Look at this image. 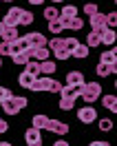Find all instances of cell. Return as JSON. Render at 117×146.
I'll return each instance as SVG.
<instances>
[{
	"mask_svg": "<svg viewBox=\"0 0 117 146\" xmlns=\"http://www.w3.org/2000/svg\"><path fill=\"white\" fill-rule=\"evenodd\" d=\"M106 25H108V29H115V25H117V13L113 11V13H106Z\"/></svg>",
	"mask_w": 117,
	"mask_h": 146,
	"instance_id": "33",
	"label": "cell"
},
{
	"mask_svg": "<svg viewBox=\"0 0 117 146\" xmlns=\"http://www.w3.org/2000/svg\"><path fill=\"white\" fill-rule=\"evenodd\" d=\"M60 18H64V20L77 18V7H73V5H66V7H62V11H60Z\"/></svg>",
	"mask_w": 117,
	"mask_h": 146,
	"instance_id": "17",
	"label": "cell"
},
{
	"mask_svg": "<svg viewBox=\"0 0 117 146\" xmlns=\"http://www.w3.org/2000/svg\"><path fill=\"white\" fill-rule=\"evenodd\" d=\"M60 20H62L64 29H71V31H80V29L84 27V20H80V18H71V20H64V18H60Z\"/></svg>",
	"mask_w": 117,
	"mask_h": 146,
	"instance_id": "15",
	"label": "cell"
},
{
	"mask_svg": "<svg viewBox=\"0 0 117 146\" xmlns=\"http://www.w3.org/2000/svg\"><path fill=\"white\" fill-rule=\"evenodd\" d=\"M115 40H117L115 29H106V31L99 33V42H104V44H108V46H115Z\"/></svg>",
	"mask_w": 117,
	"mask_h": 146,
	"instance_id": "12",
	"label": "cell"
},
{
	"mask_svg": "<svg viewBox=\"0 0 117 146\" xmlns=\"http://www.w3.org/2000/svg\"><path fill=\"white\" fill-rule=\"evenodd\" d=\"M86 82L84 80V73L82 71H69L66 73V84H71V86H80L82 89V84Z\"/></svg>",
	"mask_w": 117,
	"mask_h": 146,
	"instance_id": "10",
	"label": "cell"
},
{
	"mask_svg": "<svg viewBox=\"0 0 117 146\" xmlns=\"http://www.w3.org/2000/svg\"><path fill=\"white\" fill-rule=\"evenodd\" d=\"M110 73H117V66L113 64V66H108V64H97V75L99 78H106V75H110Z\"/></svg>",
	"mask_w": 117,
	"mask_h": 146,
	"instance_id": "20",
	"label": "cell"
},
{
	"mask_svg": "<svg viewBox=\"0 0 117 146\" xmlns=\"http://www.w3.org/2000/svg\"><path fill=\"white\" fill-rule=\"evenodd\" d=\"M49 75V73H55V62L51 60H44V62H40V75Z\"/></svg>",
	"mask_w": 117,
	"mask_h": 146,
	"instance_id": "25",
	"label": "cell"
},
{
	"mask_svg": "<svg viewBox=\"0 0 117 146\" xmlns=\"http://www.w3.org/2000/svg\"><path fill=\"white\" fill-rule=\"evenodd\" d=\"M53 146H69V142H64V139H58Z\"/></svg>",
	"mask_w": 117,
	"mask_h": 146,
	"instance_id": "41",
	"label": "cell"
},
{
	"mask_svg": "<svg viewBox=\"0 0 117 146\" xmlns=\"http://www.w3.org/2000/svg\"><path fill=\"white\" fill-rule=\"evenodd\" d=\"M5 2H13V0H5Z\"/></svg>",
	"mask_w": 117,
	"mask_h": 146,
	"instance_id": "47",
	"label": "cell"
},
{
	"mask_svg": "<svg viewBox=\"0 0 117 146\" xmlns=\"http://www.w3.org/2000/svg\"><path fill=\"white\" fill-rule=\"evenodd\" d=\"M20 13H22L20 7H11V9L7 11L5 20H2V25H5V27H18L20 25Z\"/></svg>",
	"mask_w": 117,
	"mask_h": 146,
	"instance_id": "5",
	"label": "cell"
},
{
	"mask_svg": "<svg viewBox=\"0 0 117 146\" xmlns=\"http://www.w3.org/2000/svg\"><path fill=\"white\" fill-rule=\"evenodd\" d=\"M11 58H13V62H16V64H22V66H24V64H27L29 60H31V58L27 55V51H20V53L11 55Z\"/></svg>",
	"mask_w": 117,
	"mask_h": 146,
	"instance_id": "27",
	"label": "cell"
},
{
	"mask_svg": "<svg viewBox=\"0 0 117 146\" xmlns=\"http://www.w3.org/2000/svg\"><path fill=\"white\" fill-rule=\"evenodd\" d=\"M60 95H62V98H69V100H77V98H80V86H71V84H66V86H62Z\"/></svg>",
	"mask_w": 117,
	"mask_h": 146,
	"instance_id": "13",
	"label": "cell"
},
{
	"mask_svg": "<svg viewBox=\"0 0 117 146\" xmlns=\"http://www.w3.org/2000/svg\"><path fill=\"white\" fill-rule=\"evenodd\" d=\"M58 16H60V11L55 9V7H46V9H44V18L49 20V22H51V20H55Z\"/></svg>",
	"mask_w": 117,
	"mask_h": 146,
	"instance_id": "29",
	"label": "cell"
},
{
	"mask_svg": "<svg viewBox=\"0 0 117 146\" xmlns=\"http://www.w3.org/2000/svg\"><path fill=\"white\" fill-rule=\"evenodd\" d=\"M46 122H49V117H46V115H42V113H38V115H33V119H31V126L42 131V128L46 126Z\"/></svg>",
	"mask_w": 117,
	"mask_h": 146,
	"instance_id": "22",
	"label": "cell"
},
{
	"mask_svg": "<svg viewBox=\"0 0 117 146\" xmlns=\"http://www.w3.org/2000/svg\"><path fill=\"white\" fill-rule=\"evenodd\" d=\"M84 13H86V16H93V13H97V5H93V2H86V5H84Z\"/></svg>",
	"mask_w": 117,
	"mask_h": 146,
	"instance_id": "34",
	"label": "cell"
},
{
	"mask_svg": "<svg viewBox=\"0 0 117 146\" xmlns=\"http://www.w3.org/2000/svg\"><path fill=\"white\" fill-rule=\"evenodd\" d=\"M11 100L16 102V106H18V109H24V106H27V104H29V100H27V98H24V95H13Z\"/></svg>",
	"mask_w": 117,
	"mask_h": 146,
	"instance_id": "32",
	"label": "cell"
},
{
	"mask_svg": "<svg viewBox=\"0 0 117 146\" xmlns=\"http://www.w3.org/2000/svg\"><path fill=\"white\" fill-rule=\"evenodd\" d=\"M77 44H80V42H77L75 38H64V49H66L69 53H71V51H73V49H75Z\"/></svg>",
	"mask_w": 117,
	"mask_h": 146,
	"instance_id": "30",
	"label": "cell"
},
{
	"mask_svg": "<svg viewBox=\"0 0 117 146\" xmlns=\"http://www.w3.org/2000/svg\"><path fill=\"white\" fill-rule=\"evenodd\" d=\"M73 104H75V100H69V98H60V109L62 111H71Z\"/></svg>",
	"mask_w": 117,
	"mask_h": 146,
	"instance_id": "31",
	"label": "cell"
},
{
	"mask_svg": "<svg viewBox=\"0 0 117 146\" xmlns=\"http://www.w3.org/2000/svg\"><path fill=\"white\" fill-rule=\"evenodd\" d=\"M11 98H13V95H11ZM11 98H9V100H2V102H0V109L5 111L7 115H18V113H20V109L16 106V102L11 100Z\"/></svg>",
	"mask_w": 117,
	"mask_h": 146,
	"instance_id": "11",
	"label": "cell"
},
{
	"mask_svg": "<svg viewBox=\"0 0 117 146\" xmlns=\"http://www.w3.org/2000/svg\"><path fill=\"white\" fill-rule=\"evenodd\" d=\"M49 31H51L53 36H60V33L64 31V25H62V20H60V16H58L55 20H51V22H49Z\"/></svg>",
	"mask_w": 117,
	"mask_h": 146,
	"instance_id": "18",
	"label": "cell"
},
{
	"mask_svg": "<svg viewBox=\"0 0 117 146\" xmlns=\"http://www.w3.org/2000/svg\"><path fill=\"white\" fill-rule=\"evenodd\" d=\"M51 2H64V0H51Z\"/></svg>",
	"mask_w": 117,
	"mask_h": 146,
	"instance_id": "45",
	"label": "cell"
},
{
	"mask_svg": "<svg viewBox=\"0 0 117 146\" xmlns=\"http://www.w3.org/2000/svg\"><path fill=\"white\" fill-rule=\"evenodd\" d=\"M0 146H11L9 142H0Z\"/></svg>",
	"mask_w": 117,
	"mask_h": 146,
	"instance_id": "44",
	"label": "cell"
},
{
	"mask_svg": "<svg viewBox=\"0 0 117 146\" xmlns=\"http://www.w3.org/2000/svg\"><path fill=\"white\" fill-rule=\"evenodd\" d=\"M89 22H91V27H93V31H95V33H102V31H106V29H108V25H106V16H104V13H99V11L91 16Z\"/></svg>",
	"mask_w": 117,
	"mask_h": 146,
	"instance_id": "4",
	"label": "cell"
},
{
	"mask_svg": "<svg viewBox=\"0 0 117 146\" xmlns=\"http://www.w3.org/2000/svg\"><path fill=\"white\" fill-rule=\"evenodd\" d=\"M51 82H53V78H49V75H38L36 80H33V84H31V91H49L51 89Z\"/></svg>",
	"mask_w": 117,
	"mask_h": 146,
	"instance_id": "7",
	"label": "cell"
},
{
	"mask_svg": "<svg viewBox=\"0 0 117 146\" xmlns=\"http://www.w3.org/2000/svg\"><path fill=\"white\" fill-rule=\"evenodd\" d=\"M110 128H113L110 119H99V131H110Z\"/></svg>",
	"mask_w": 117,
	"mask_h": 146,
	"instance_id": "36",
	"label": "cell"
},
{
	"mask_svg": "<svg viewBox=\"0 0 117 146\" xmlns=\"http://www.w3.org/2000/svg\"><path fill=\"white\" fill-rule=\"evenodd\" d=\"M24 73H31L33 78H38V75H40V62H36V60H29V62L24 64Z\"/></svg>",
	"mask_w": 117,
	"mask_h": 146,
	"instance_id": "23",
	"label": "cell"
},
{
	"mask_svg": "<svg viewBox=\"0 0 117 146\" xmlns=\"http://www.w3.org/2000/svg\"><path fill=\"white\" fill-rule=\"evenodd\" d=\"M24 142L29 146H42V133H40V128H27L24 131Z\"/></svg>",
	"mask_w": 117,
	"mask_h": 146,
	"instance_id": "6",
	"label": "cell"
},
{
	"mask_svg": "<svg viewBox=\"0 0 117 146\" xmlns=\"http://www.w3.org/2000/svg\"><path fill=\"white\" fill-rule=\"evenodd\" d=\"M46 44H49L51 55H55L58 60H69L71 58V53L64 49V38H51V40H46Z\"/></svg>",
	"mask_w": 117,
	"mask_h": 146,
	"instance_id": "2",
	"label": "cell"
},
{
	"mask_svg": "<svg viewBox=\"0 0 117 146\" xmlns=\"http://www.w3.org/2000/svg\"><path fill=\"white\" fill-rule=\"evenodd\" d=\"M102 42H99V33H95V31H91L89 36H86V46L89 49H93V46H99Z\"/></svg>",
	"mask_w": 117,
	"mask_h": 146,
	"instance_id": "26",
	"label": "cell"
},
{
	"mask_svg": "<svg viewBox=\"0 0 117 146\" xmlns=\"http://www.w3.org/2000/svg\"><path fill=\"white\" fill-rule=\"evenodd\" d=\"M2 31H5V25H2V20H0V36H2Z\"/></svg>",
	"mask_w": 117,
	"mask_h": 146,
	"instance_id": "43",
	"label": "cell"
},
{
	"mask_svg": "<svg viewBox=\"0 0 117 146\" xmlns=\"http://www.w3.org/2000/svg\"><path fill=\"white\" fill-rule=\"evenodd\" d=\"M89 146H110V142H91Z\"/></svg>",
	"mask_w": 117,
	"mask_h": 146,
	"instance_id": "40",
	"label": "cell"
},
{
	"mask_svg": "<svg viewBox=\"0 0 117 146\" xmlns=\"http://www.w3.org/2000/svg\"><path fill=\"white\" fill-rule=\"evenodd\" d=\"M71 58H80V60L89 58V46H86V44H77V46L71 51Z\"/></svg>",
	"mask_w": 117,
	"mask_h": 146,
	"instance_id": "19",
	"label": "cell"
},
{
	"mask_svg": "<svg viewBox=\"0 0 117 146\" xmlns=\"http://www.w3.org/2000/svg\"><path fill=\"white\" fill-rule=\"evenodd\" d=\"M29 2H31V5H42L44 0H29Z\"/></svg>",
	"mask_w": 117,
	"mask_h": 146,
	"instance_id": "42",
	"label": "cell"
},
{
	"mask_svg": "<svg viewBox=\"0 0 117 146\" xmlns=\"http://www.w3.org/2000/svg\"><path fill=\"white\" fill-rule=\"evenodd\" d=\"M102 104H104V109L113 111V113L117 111V98L115 95H104V98H102Z\"/></svg>",
	"mask_w": 117,
	"mask_h": 146,
	"instance_id": "21",
	"label": "cell"
},
{
	"mask_svg": "<svg viewBox=\"0 0 117 146\" xmlns=\"http://www.w3.org/2000/svg\"><path fill=\"white\" fill-rule=\"evenodd\" d=\"M77 119H80L82 124H93L97 119V111L93 109V104H86V106L77 109Z\"/></svg>",
	"mask_w": 117,
	"mask_h": 146,
	"instance_id": "3",
	"label": "cell"
},
{
	"mask_svg": "<svg viewBox=\"0 0 117 146\" xmlns=\"http://www.w3.org/2000/svg\"><path fill=\"white\" fill-rule=\"evenodd\" d=\"M44 128L51 131V133H55V135H66V133H69V124H64L60 119H49Z\"/></svg>",
	"mask_w": 117,
	"mask_h": 146,
	"instance_id": "8",
	"label": "cell"
},
{
	"mask_svg": "<svg viewBox=\"0 0 117 146\" xmlns=\"http://www.w3.org/2000/svg\"><path fill=\"white\" fill-rule=\"evenodd\" d=\"M11 95H13V93H11L7 86H0V102H2V100H9Z\"/></svg>",
	"mask_w": 117,
	"mask_h": 146,
	"instance_id": "35",
	"label": "cell"
},
{
	"mask_svg": "<svg viewBox=\"0 0 117 146\" xmlns=\"http://www.w3.org/2000/svg\"><path fill=\"white\" fill-rule=\"evenodd\" d=\"M102 64H108V66H113V64L117 62V51H115V46L110 49V51H106V53H102V60H99Z\"/></svg>",
	"mask_w": 117,
	"mask_h": 146,
	"instance_id": "16",
	"label": "cell"
},
{
	"mask_svg": "<svg viewBox=\"0 0 117 146\" xmlns=\"http://www.w3.org/2000/svg\"><path fill=\"white\" fill-rule=\"evenodd\" d=\"M24 40H27L29 46H46V38L42 36V33H38V31L27 33V36H24Z\"/></svg>",
	"mask_w": 117,
	"mask_h": 146,
	"instance_id": "9",
	"label": "cell"
},
{
	"mask_svg": "<svg viewBox=\"0 0 117 146\" xmlns=\"http://www.w3.org/2000/svg\"><path fill=\"white\" fill-rule=\"evenodd\" d=\"M2 40H5V42H16V40H18V27H5V31H2Z\"/></svg>",
	"mask_w": 117,
	"mask_h": 146,
	"instance_id": "14",
	"label": "cell"
},
{
	"mask_svg": "<svg viewBox=\"0 0 117 146\" xmlns=\"http://www.w3.org/2000/svg\"><path fill=\"white\" fill-rule=\"evenodd\" d=\"M62 91V84L58 82V80H53V82H51V89H49V93H60Z\"/></svg>",
	"mask_w": 117,
	"mask_h": 146,
	"instance_id": "38",
	"label": "cell"
},
{
	"mask_svg": "<svg viewBox=\"0 0 117 146\" xmlns=\"http://www.w3.org/2000/svg\"><path fill=\"white\" fill-rule=\"evenodd\" d=\"M31 22H33V13H31V11H24V9H22V13H20V25L29 27Z\"/></svg>",
	"mask_w": 117,
	"mask_h": 146,
	"instance_id": "28",
	"label": "cell"
},
{
	"mask_svg": "<svg viewBox=\"0 0 117 146\" xmlns=\"http://www.w3.org/2000/svg\"><path fill=\"white\" fill-rule=\"evenodd\" d=\"M0 66H2V55H0Z\"/></svg>",
	"mask_w": 117,
	"mask_h": 146,
	"instance_id": "46",
	"label": "cell"
},
{
	"mask_svg": "<svg viewBox=\"0 0 117 146\" xmlns=\"http://www.w3.org/2000/svg\"><path fill=\"white\" fill-rule=\"evenodd\" d=\"M99 95H102V84H97V82H84V84H82L80 98L86 102V104H93Z\"/></svg>",
	"mask_w": 117,
	"mask_h": 146,
	"instance_id": "1",
	"label": "cell"
},
{
	"mask_svg": "<svg viewBox=\"0 0 117 146\" xmlns=\"http://www.w3.org/2000/svg\"><path fill=\"white\" fill-rule=\"evenodd\" d=\"M33 75L31 73H20V78H18V84L20 86H24V89H31V84H33Z\"/></svg>",
	"mask_w": 117,
	"mask_h": 146,
	"instance_id": "24",
	"label": "cell"
},
{
	"mask_svg": "<svg viewBox=\"0 0 117 146\" xmlns=\"http://www.w3.org/2000/svg\"><path fill=\"white\" fill-rule=\"evenodd\" d=\"M7 131H9V124L5 119H0V133H7Z\"/></svg>",
	"mask_w": 117,
	"mask_h": 146,
	"instance_id": "39",
	"label": "cell"
},
{
	"mask_svg": "<svg viewBox=\"0 0 117 146\" xmlns=\"http://www.w3.org/2000/svg\"><path fill=\"white\" fill-rule=\"evenodd\" d=\"M9 53H11V44L2 40V44H0V55H9Z\"/></svg>",
	"mask_w": 117,
	"mask_h": 146,
	"instance_id": "37",
	"label": "cell"
}]
</instances>
